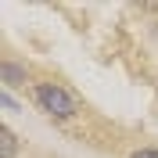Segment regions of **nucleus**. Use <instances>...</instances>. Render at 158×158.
Listing matches in <instances>:
<instances>
[{
  "label": "nucleus",
  "mask_w": 158,
  "mask_h": 158,
  "mask_svg": "<svg viewBox=\"0 0 158 158\" xmlns=\"http://www.w3.org/2000/svg\"><path fill=\"white\" fill-rule=\"evenodd\" d=\"M36 104L50 118H72L76 115V97L65 86H58V83H40L36 86Z\"/></svg>",
  "instance_id": "obj_1"
},
{
  "label": "nucleus",
  "mask_w": 158,
  "mask_h": 158,
  "mask_svg": "<svg viewBox=\"0 0 158 158\" xmlns=\"http://www.w3.org/2000/svg\"><path fill=\"white\" fill-rule=\"evenodd\" d=\"M0 140H4V148H0V158H11V155H15V148H18V144H15V133L4 126V129H0Z\"/></svg>",
  "instance_id": "obj_2"
},
{
  "label": "nucleus",
  "mask_w": 158,
  "mask_h": 158,
  "mask_svg": "<svg viewBox=\"0 0 158 158\" xmlns=\"http://www.w3.org/2000/svg\"><path fill=\"white\" fill-rule=\"evenodd\" d=\"M18 79H25V69L11 65V61H4V83H18Z\"/></svg>",
  "instance_id": "obj_3"
},
{
  "label": "nucleus",
  "mask_w": 158,
  "mask_h": 158,
  "mask_svg": "<svg viewBox=\"0 0 158 158\" xmlns=\"http://www.w3.org/2000/svg\"><path fill=\"white\" fill-rule=\"evenodd\" d=\"M129 158H158V148H144V151H137V155H129Z\"/></svg>",
  "instance_id": "obj_4"
}]
</instances>
